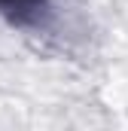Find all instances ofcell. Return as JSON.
I'll use <instances>...</instances> for the list:
<instances>
[{"mask_svg": "<svg viewBox=\"0 0 128 131\" xmlns=\"http://www.w3.org/2000/svg\"><path fill=\"white\" fill-rule=\"evenodd\" d=\"M0 9L15 21V25H37L46 9H49V0H0Z\"/></svg>", "mask_w": 128, "mask_h": 131, "instance_id": "cell-1", "label": "cell"}]
</instances>
